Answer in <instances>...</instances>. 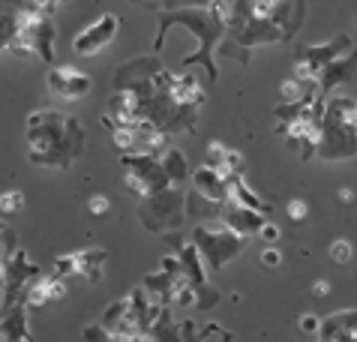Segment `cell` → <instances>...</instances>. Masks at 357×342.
Segmentation results:
<instances>
[{"label":"cell","mask_w":357,"mask_h":342,"mask_svg":"<svg viewBox=\"0 0 357 342\" xmlns=\"http://www.w3.org/2000/svg\"><path fill=\"white\" fill-rule=\"evenodd\" d=\"M121 165H123V184L130 193H135L138 198L156 195L162 193L168 184L160 156L153 154H121Z\"/></svg>","instance_id":"5b68a950"},{"label":"cell","mask_w":357,"mask_h":342,"mask_svg":"<svg viewBox=\"0 0 357 342\" xmlns=\"http://www.w3.org/2000/svg\"><path fill=\"white\" fill-rule=\"evenodd\" d=\"M354 69H357V48H351L349 54L336 57L333 64H327V66L321 69L319 82H315V94H319L321 99H327L340 84H349V82H351Z\"/></svg>","instance_id":"5bb4252c"},{"label":"cell","mask_w":357,"mask_h":342,"mask_svg":"<svg viewBox=\"0 0 357 342\" xmlns=\"http://www.w3.org/2000/svg\"><path fill=\"white\" fill-rule=\"evenodd\" d=\"M52 274H54V276H61V279L73 276V274H75V255H73V253H66V255H61V258H54Z\"/></svg>","instance_id":"d6a6232c"},{"label":"cell","mask_w":357,"mask_h":342,"mask_svg":"<svg viewBox=\"0 0 357 342\" xmlns=\"http://www.w3.org/2000/svg\"><path fill=\"white\" fill-rule=\"evenodd\" d=\"M261 261H264L267 267H280V265H282L280 249H264V253H261Z\"/></svg>","instance_id":"f35d334b"},{"label":"cell","mask_w":357,"mask_h":342,"mask_svg":"<svg viewBox=\"0 0 357 342\" xmlns=\"http://www.w3.org/2000/svg\"><path fill=\"white\" fill-rule=\"evenodd\" d=\"M192 189L195 193H202L204 198H211V201H225V177L220 174V171H213L211 165H202V168H195L192 171Z\"/></svg>","instance_id":"cb8c5ba5"},{"label":"cell","mask_w":357,"mask_h":342,"mask_svg":"<svg viewBox=\"0 0 357 342\" xmlns=\"http://www.w3.org/2000/svg\"><path fill=\"white\" fill-rule=\"evenodd\" d=\"M312 295H315V297L331 295V285H327V283H315V285H312Z\"/></svg>","instance_id":"ab89813d"},{"label":"cell","mask_w":357,"mask_h":342,"mask_svg":"<svg viewBox=\"0 0 357 342\" xmlns=\"http://www.w3.org/2000/svg\"><path fill=\"white\" fill-rule=\"evenodd\" d=\"M117 27H121V18H117L114 13L99 15L91 27H84L82 34L73 39V52H75V54H82V57H93V54H99L102 48H108V45L114 43Z\"/></svg>","instance_id":"30bf717a"},{"label":"cell","mask_w":357,"mask_h":342,"mask_svg":"<svg viewBox=\"0 0 357 342\" xmlns=\"http://www.w3.org/2000/svg\"><path fill=\"white\" fill-rule=\"evenodd\" d=\"M39 274H43V270H39L33 261L27 258L24 249L18 246L15 253L6 258V283H3V304H0V313H6L9 306L22 304L27 285H31Z\"/></svg>","instance_id":"ba28073f"},{"label":"cell","mask_w":357,"mask_h":342,"mask_svg":"<svg viewBox=\"0 0 357 342\" xmlns=\"http://www.w3.org/2000/svg\"><path fill=\"white\" fill-rule=\"evenodd\" d=\"M183 210H186V216L190 219H198V223H207V219H220V214H222V205L220 201H211V198H204L202 193H192L186 195V201H183Z\"/></svg>","instance_id":"4316f807"},{"label":"cell","mask_w":357,"mask_h":342,"mask_svg":"<svg viewBox=\"0 0 357 342\" xmlns=\"http://www.w3.org/2000/svg\"><path fill=\"white\" fill-rule=\"evenodd\" d=\"M228 9L231 0H211L207 6H190V9H172V13H160V34L153 39V54L162 52L165 45V34L172 27H186L190 34L198 39V52L183 57V66H195L202 64L211 82H216V64H213V52L220 48L222 36H225V22H228Z\"/></svg>","instance_id":"7a4b0ae2"},{"label":"cell","mask_w":357,"mask_h":342,"mask_svg":"<svg viewBox=\"0 0 357 342\" xmlns=\"http://www.w3.org/2000/svg\"><path fill=\"white\" fill-rule=\"evenodd\" d=\"M135 3H142L147 9H156V6H162V0H135Z\"/></svg>","instance_id":"60d3db41"},{"label":"cell","mask_w":357,"mask_h":342,"mask_svg":"<svg viewBox=\"0 0 357 342\" xmlns=\"http://www.w3.org/2000/svg\"><path fill=\"white\" fill-rule=\"evenodd\" d=\"M280 133L285 135V144H289L294 154H301V159L315 156L319 150V138H321V120H294V124L282 126Z\"/></svg>","instance_id":"4fadbf2b"},{"label":"cell","mask_w":357,"mask_h":342,"mask_svg":"<svg viewBox=\"0 0 357 342\" xmlns=\"http://www.w3.org/2000/svg\"><path fill=\"white\" fill-rule=\"evenodd\" d=\"M160 163H162V171H165V177H168V184H172V186H181L183 189V184L192 177L190 163H186V156L177 147H168L165 154L160 156Z\"/></svg>","instance_id":"d4e9b609"},{"label":"cell","mask_w":357,"mask_h":342,"mask_svg":"<svg viewBox=\"0 0 357 342\" xmlns=\"http://www.w3.org/2000/svg\"><path fill=\"white\" fill-rule=\"evenodd\" d=\"M63 297H66V283L48 270V274H39L33 283L27 285L22 304L27 309H43V306L54 304V300H63Z\"/></svg>","instance_id":"9a60e30c"},{"label":"cell","mask_w":357,"mask_h":342,"mask_svg":"<svg viewBox=\"0 0 357 342\" xmlns=\"http://www.w3.org/2000/svg\"><path fill=\"white\" fill-rule=\"evenodd\" d=\"M319 342H357V309H340V313L321 318Z\"/></svg>","instance_id":"2e32d148"},{"label":"cell","mask_w":357,"mask_h":342,"mask_svg":"<svg viewBox=\"0 0 357 342\" xmlns=\"http://www.w3.org/2000/svg\"><path fill=\"white\" fill-rule=\"evenodd\" d=\"M6 283V258H0V288Z\"/></svg>","instance_id":"b9f144b4"},{"label":"cell","mask_w":357,"mask_h":342,"mask_svg":"<svg viewBox=\"0 0 357 342\" xmlns=\"http://www.w3.org/2000/svg\"><path fill=\"white\" fill-rule=\"evenodd\" d=\"M315 156L327 159V163L357 156V129H354V124H345V120H336V117L324 114L321 117V138H319Z\"/></svg>","instance_id":"52a82bcc"},{"label":"cell","mask_w":357,"mask_h":342,"mask_svg":"<svg viewBox=\"0 0 357 342\" xmlns=\"http://www.w3.org/2000/svg\"><path fill=\"white\" fill-rule=\"evenodd\" d=\"M351 198H354L351 189H340V201H351Z\"/></svg>","instance_id":"7bdbcfd3"},{"label":"cell","mask_w":357,"mask_h":342,"mask_svg":"<svg viewBox=\"0 0 357 342\" xmlns=\"http://www.w3.org/2000/svg\"><path fill=\"white\" fill-rule=\"evenodd\" d=\"M351 255H354V249H351L349 240L340 237V240H333V244H331V258L336 261V265H349Z\"/></svg>","instance_id":"1f68e13d"},{"label":"cell","mask_w":357,"mask_h":342,"mask_svg":"<svg viewBox=\"0 0 357 342\" xmlns=\"http://www.w3.org/2000/svg\"><path fill=\"white\" fill-rule=\"evenodd\" d=\"M319 325H321L319 315H303L301 318V330H303V334H319Z\"/></svg>","instance_id":"74e56055"},{"label":"cell","mask_w":357,"mask_h":342,"mask_svg":"<svg viewBox=\"0 0 357 342\" xmlns=\"http://www.w3.org/2000/svg\"><path fill=\"white\" fill-rule=\"evenodd\" d=\"M168 94H172V99H177L181 105H192V108H202L204 105V87L202 82H198L195 75H168Z\"/></svg>","instance_id":"44dd1931"},{"label":"cell","mask_w":357,"mask_h":342,"mask_svg":"<svg viewBox=\"0 0 357 342\" xmlns=\"http://www.w3.org/2000/svg\"><path fill=\"white\" fill-rule=\"evenodd\" d=\"M225 201H234V205H241V207H250V210H259V214H271V205L261 198V195H255V189L246 184V177L243 174H231V177H225Z\"/></svg>","instance_id":"ffe728a7"},{"label":"cell","mask_w":357,"mask_h":342,"mask_svg":"<svg viewBox=\"0 0 357 342\" xmlns=\"http://www.w3.org/2000/svg\"><path fill=\"white\" fill-rule=\"evenodd\" d=\"M354 129H357V124H354Z\"/></svg>","instance_id":"f6af8a7d"},{"label":"cell","mask_w":357,"mask_h":342,"mask_svg":"<svg viewBox=\"0 0 357 342\" xmlns=\"http://www.w3.org/2000/svg\"><path fill=\"white\" fill-rule=\"evenodd\" d=\"M259 237L267 240V244H276V240H280V228H276L273 223H264L261 231H259Z\"/></svg>","instance_id":"8d00e7d4"},{"label":"cell","mask_w":357,"mask_h":342,"mask_svg":"<svg viewBox=\"0 0 357 342\" xmlns=\"http://www.w3.org/2000/svg\"><path fill=\"white\" fill-rule=\"evenodd\" d=\"M177 261H181V270H183V276L190 279L192 288H202L207 283L204 279V261H202V255H198L195 244H183L181 253H177Z\"/></svg>","instance_id":"484cf974"},{"label":"cell","mask_w":357,"mask_h":342,"mask_svg":"<svg viewBox=\"0 0 357 342\" xmlns=\"http://www.w3.org/2000/svg\"><path fill=\"white\" fill-rule=\"evenodd\" d=\"M181 336H183V342H231L234 339L220 325H207L202 334H198V327L192 325V321H183V325H181Z\"/></svg>","instance_id":"f1b7e54d"},{"label":"cell","mask_w":357,"mask_h":342,"mask_svg":"<svg viewBox=\"0 0 357 342\" xmlns=\"http://www.w3.org/2000/svg\"><path fill=\"white\" fill-rule=\"evenodd\" d=\"M147 334H151L153 342H183L181 325H177V318L172 315V306H162V313L156 315V321L151 325Z\"/></svg>","instance_id":"83f0119b"},{"label":"cell","mask_w":357,"mask_h":342,"mask_svg":"<svg viewBox=\"0 0 357 342\" xmlns=\"http://www.w3.org/2000/svg\"><path fill=\"white\" fill-rule=\"evenodd\" d=\"M162 64L156 54H147V57H135L130 64L117 66L114 73V90H132V94H142V90H151L153 87V78L162 73Z\"/></svg>","instance_id":"9c48e42d"},{"label":"cell","mask_w":357,"mask_h":342,"mask_svg":"<svg viewBox=\"0 0 357 342\" xmlns=\"http://www.w3.org/2000/svg\"><path fill=\"white\" fill-rule=\"evenodd\" d=\"M22 210H24V193H18V189L0 193V216H15Z\"/></svg>","instance_id":"f546056e"},{"label":"cell","mask_w":357,"mask_h":342,"mask_svg":"<svg viewBox=\"0 0 357 342\" xmlns=\"http://www.w3.org/2000/svg\"><path fill=\"white\" fill-rule=\"evenodd\" d=\"M306 15V0H271V22L282 30L285 39L297 34Z\"/></svg>","instance_id":"ac0fdd59"},{"label":"cell","mask_w":357,"mask_h":342,"mask_svg":"<svg viewBox=\"0 0 357 342\" xmlns=\"http://www.w3.org/2000/svg\"><path fill=\"white\" fill-rule=\"evenodd\" d=\"M45 84L48 90L57 96V99H66V103H75L91 94V75L78 66H52L45 75Z\"/></svg>","instance_id":"8fae6325"},{"label":"cell","mask_w":357,"mask_h":342,"mask_svg":"<svg viewBox=\"0 0 357 342\" xmlns=\"http://www.w3.org/2000/svg\"><path fill=\"white\" fill-rule=\"evenodd\" d=\"M246 240H250V237L237 235V231H231L222 223H216V225L198 223L192 228V244L198 249V255H202V261L211 270H220L222 265H228L231 258L241 255L243 246H246Z\"/></svg>","instance_id":"3957f363"},{"label":"cell","mask_w":357,"mask_h":342,"mask_svg":"<svg viewBox=\"0 0 357 342\" xmlns=\"http://www.w3.org/2000/svg\"><path fill=\"white\" fill-rule=\"evenodd\" d=\"M211 0H162L160 13L165 9V13H172V9H190V6H207Z\"/></svg>","instance_id":"e575fe53"},{"label":"cell","mask_w":357,"mask_h":342,"mask_svg":"<svg viewBox=\"0 0 357 342\" xmlns=\"http://www.w3.org/2000/svg\"><path fill=\"white\" fill-rule=\"evenodd\" d=\"M27 156L43 168H73V163L84 154V126L73 114L57 108H39L27 117Z\"/></svg>","instance_id":"6da1fadb"},{"label":"cell","mask_w":357,"mask_h":342,"mask_svg":"<svg viewBox=\"0 0 357 342\" xmlns=\"http://www.w3.org/2000/svg\"><path fill=\"white\" fill-rule=\"evenodd\" d=\"M183 189L181 186H165L162 193L156 195H147L142 198V205H138V219H142V225L151 231V235H168V231H181L183 225Z\"/></svg>","instance_id":"277c9868"},{"label":"cell","mask_w":357,"mask_h":342,"mask_svg":"<svg viewBox=\"0 0 357 342\" xmlns=\"http://www.w3.org/2000/svg\"><path fill=\"white\" fill-rule=\"evenodd\" d=\"M36 13L33 0H0V54L15 43L24 22Z\"/></svg>","instance_id":"7c38bea8"},{"label":"cell","mask_w":357,"mask_h":342,"mask_svg":"<svg viewBox=\"0 0 357 342\" xmlns=\"http://www.w3.org/2000/svg\"><path fill=\"white\" fill-rule=\"evenodd\" d=\"M108 195H93L91 201H87V210H91L93 216H102V214H108Z\"/></svg>","instance_id":"d590c367"},{"label":"cell","mask_w":357,"mask_h":342,"mask_svg":"<svg viewBox=\"0 0 357 342\" xmlns=\"http://www.w3.org/2000/svg\"><path fill=\"white\" fill-rule=\"evenodd\" d=\"M75 255V274L84 276L87 283H99L105 274V261H108V253L99 246H91V249H78Z\"/></svg>","instance_id":"603a6c76"},{"label":"cell","mask_w":357,"mask_h":342,"mask_svg":"<svg viewBox=\"0 0 357 342\" xmlns=\"http://www.w3.org/2000/svg\"><path fill=\"white\" fill-rule=\"evenodd\" d=\"M3 228H6V225H3V219H0V231H3Z\"/></svg>","instance_id":"ee69618b"},{"label":"cell","mask_w":357,"mask_h":342,"mask_svg":"<svg viewBox=\"0 0 357 342\" xmlns=\"http://www.w3.org/2000/svg\"><path fill=\"white\" fill-rule=\"evenodd\" d=\"M285 214H289L291 223H303V219L310 216V207H306V201H301V198H291L289 205H285Z\"/></svg>","instance_id":"836d02e7"},{"label":"cell","mask_w":357,"mask_h":342,"mask_svg":"<svg viewBox=\"0 0 357 342\" xmlns=\"http://www.w3.org/2000/svg\"><path fill=\"white\" fill-rule=\"evenodd\" d=\"M216 304H220V291H216L211 283L195 288V309H213Z\"/></svg>","instance_id":"4dcf8cb0"},{"label":"cell","mask_w":357,"mask_h":342,"mask_svg":"<svg viewBox=\"0 0 357 342\" xmlns=\"http://www.w3.org/2000/svg\"><path fill=\"white\" fill-rule=\"evenodd\" d=\"M220 223H222V225H228L231 231H237V235L252 237V235H259L261 225L267 223V219H264V214H259V210L241 207V205H234V201H222Z\"/></svg>","instance_id":"e0dca14e"},{"label":"cell","mask_w":357,"mask_h":342,"mask_svg":"<svg viewBox=\"0 0 357 342\" xmlns=\"http://www.w3.org/2000/svg\"><path fill=\"white\" fill-rule=\"evenodd\" d=\"M0 342H36L27 327V306L15 304L0 313Z\"/></svg>","instance_id":"d6986e66"},{"label":"cell","mask_w":357,"mask_h":342,"mask_svg":"<svg viewBox=\"0 0 357 342\" xmlns=\"http://www.w3.org/2000/svg\"><path fill=\"white\" fill-rule=\"evenodd\" d=\"M204 165H211L213 171H220L222 177H231V174H243V156L237 150L225 147L222 142H211L207 147V159Z\"/></svg>","instance_id":"7402d4cb"},{"label":"cell","mask_w":357,"mask_h":342,"mask_svg":"<svg viewBox=\"0 0 357 342\" xmlns=\"http://www.w3.org/2000/svg\"><path fill=\"white\" fill-rule=\"evenodd\" d=\"M351 48H354V39L349 34L333 36L331 43H324V45H303L301 52H297V57H294V78L297 82H303V84H310V87H315L321 69L327 64H333L336 57L349 54Z\"/></svg>","instance_id":"8992f818"}]
</instances>
